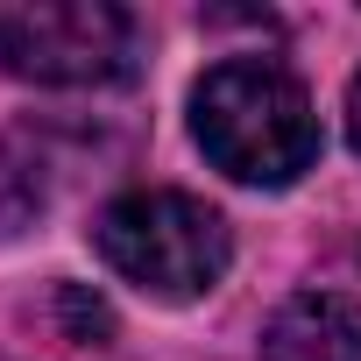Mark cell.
<instances>
[{
	"mask_svg": "<svg viewBox=\"0 0 361 361\" xmlns=\"http://www.w3.org/2000/svg\"><path fill=\"white\" fill-rule=\"evenodd\" d=\"M192 135L199 149L241 177V185H290L319 156V114L312 92L269 64V57H227L192 92Z\"/></svg>",
	"mask_w": 361,
	"mask_h": 361,
	"instance_id": "6da1fadb",
	"label": "cell"
},
{
	"mask_svg": "<svg viewBox=\"0 0 361 361\" xmlns=\"http://www.w3.org/2000/svg\"><path fill=\"white\" fill-rule=\"evenodd\" d=\"M92 241L114 276H128L135 290L170 298V305L206 298L234 262L227 220L192 192H121L92 220Z\"/></svg>",
	"mask_w": 361,
	"mask_h": 361,
	"instance_id": "7a4b0ae2",
	"label": "cell"
},
{
	"mask_svg": "<svg viewBox=\"0 0 361 361\" xmlns=\"http://www.w3.org/2000/svg\"><path fill=\"white\" fill-rule=\"evenodd\" d=\"M0 71L29 85H114L135 71V22L114 0H8Z\"/></svg>",
	"mask_w": 361,
	"mask_h": 361,
	"instance_id": "3957f363",
	"label": "cell"
},
{
	"mask_svg": "<svg viewBox=\"0 0 361 361\" xmlns=\"http://www.w3.org/2000/svg\"><path fill=\"white\" fill-rule=\"evenodd\" d=\"M262 361H361V305L340 290H298L262 326Z\"/></svg>",
	"mask_w": 361,
	"mask_h": 361,
	"instance_id": "277c9868",
	"label": "cell"
},
{
	"mask_svg": "<svg viewBox=\"0 0 361 361\" xmlns=\"http://www.w3.org/2000/svg\"><path fill=\"white\" fill-rule=\"evenodd\" d=\"M347 142L361 149V78H354V92H347Z\"/></svg>",
	"mask_w": 361,
	"mask_h": 361,
	"instance_id": "5b68a950",
	"label": "cell"
}]
</instances>
